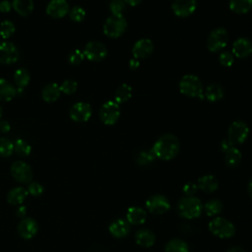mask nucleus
I'll list each match as a JSON object with an SVG mask.
<instances>
[{
	"mask_svg": "<svg viewBox=\"0 0 252 252\" xmlns=\"http://www.w3.org/2000/svg\"><path fill=\"white\" fill-rule=\"evenodd\" d=\"M109 9L112 15H122L126 9V3L124 0H111L109 3Z\"/></svg>",
	"mask_w": 252,
	"mask_h": 252,
	"instance_id": "58836bf2",
	"label": "nucleus"
},
{
	"mask_svg": "<svg viewBox=\"0 0 252 252\" xmlns=\"http://www.w3.org/2000/svg\"><path fill=\"white\" fill-rule=\"evenodd\" d=\"M17 94L16 87L9 81L0 78V100L10 101Z\"/></svg>",
	"mask_w": 252,
	"mask_h": 252,
	"instance_id": "b1692460",
	"label": "nucleus"
},
{
	"mask_svg": "<svg viewBox=\"0 0 252 252\" xmlns=\"http://www.w3.org/2000/svg\"><path fill=\"white\" fill-rule=\"evenodd\" d=\"M135 241L141 247H151L156 242L155 233L148 228H141L135 233Z\"/></svg>",
	"mask_w": 252,
	"mask_h": 252,
	"instance_id": "aec40b11",
	"label": "nucleus"
},
{
	"mask_svg": "<svg viewBox=\"0 0 252 252\" xmlns=\"http://www.w3.org/2000/svg\"><path fill=\"white\" fill-rule=\"evenodd\" d=\"M176 210L181 218L192 220L201 216L203 205L199 198L195 196H185L178 201Z\"/></svg>",
	"mask_w": 252,
	"mask_h": 252,
	"instance_id": "f03ea898",
	"label": "nucleus"
},
{
	"mask_svg": "<svg viewBox=\"0 0 252 252\" xmlns=\"http://www.w3.org/2000/svg\"><path fill=\"white\" fill-rule=\"evenodd\" d=\"M16 215L17 217L23 219V218H26V215H27V208L25 206H19L16 210Z\"/></svg>",
	"mask_w": 252,
	"mask_h": 252,
	"instance_id": "de8ad7c7",
	"label": "nucleus"
},
{
	"mask_svg": "<svg viewBox=\"0 0 252 252\" xmlns=\"http://www.w3.org/2000/svg\"><path fill=\"white\" fill-rule=\"evenodd\" d=\"M28 185L29 186H28L27 190H28L29 194H31V195H32L34 197L40 196L43 193V191H44L43 186L40 183H38V182H31Z\"/></svg>",
	"mask_w": 252,
	"mask_h": 252,
	"instance_id": "37998d69",
	"label": "nucleus"
},
{
	"mask_svg": "<svg viewBox=\"0 0 252 252\" xmlns=\"http://www.w3.org/2000/svg\"><path fill=\"white\" fill-rule=\"evenodd\" d=\"M120 116V108L115 101L104 102L99 109V118L105 125H113L117 122Z\"/></svg>",
	"mask_w": 252,
	"mask_h": 252,
	"instance_id": "6e6552de",
	"label": "nucleus"
},
{
	"mask_svg": "<svg viewBox=\"0 0 252 252\" xmlns=\"http://www.w3.org/2000/svg\"><path fill=\"white\" fill-rule=\"evenodd\" d=\"M12 3L9 2L8 0H3L0 2V12L2 13H8L12 9Z\"/></svg>",
	"mask_w": 252,
	"mask_h": 252,
	"instance_id": "a18cd8bd",
	"label": "nucleus"
},
{
	"mask_svg": "<svg viewBox=\"0 0 252 252\" xmlns=\"http://www.w3.org/2000/svg\"><path fill=\"white\" fill-rule=\"evenodd\" d=\"M154 51V44L151 39L148 38H142L135 42L132 53L134 58L136 59H144L146 57H149Z\"/></svg>",
	"mask_w": 252,
	"mask_h": 252,
	"instance_id": "f3484780",
	"label": "nucleus"
},
{
	"mask_svg": "<svg viewBox=\"0 0 252 252\" xmlns=\"http://www.w3.org/2000/svg\"><path fill=\"white\" fill-rule=\"evenodd\" d=\"M20 52L18 47L10 41H0V63L11 65L19 60Z\"/></svg>",
	"mask_w": 252,
	"mask_h": 252,
	"instance_id": "9b49d317",
	"label": "nucleus"
},
{
	"mask_svg": "<svg viewBox=\"0 0 252 252\" xmlns=\"http://www.w3.org/2000/svg\"><path fill=\"white\" fill-rule=\"evenodd\" d=\"M209 230L220 238H230L235 234V226L227 219L217 217L209 223Z\"/></svg>",
	"mask_w": 252,
	"mask_h": 252,
	"instance_id": "39448f33",
	"label": "nucleus"
},
{
	"mask_svg": "<svg viewBox=\"0 0 252 252\" xmlns=\"http://www.w3.org/2000/svg\"><path fill=\"white\" fill-rule=\"evenodd\" d=\"M84 55L87 59L94 62H98L103 60L107 55L106 46L100 41L93 40L89 41L84 48Z\"/></svg>",
	"mask_w": 252,
	"mask_h": 252,
	"instance_id": "9d476101",
	"label": "nucleus"
},
{
	"mask_svg": "<svg viewBox=\"0 0 252 252\" xmlns=\"http://www.w3.org/2000/svg\"><path fill=\"white\" fill-rule=\"evenodd\" d=\"M248 194H249V196H250L251 199H252V179L250 180V182H249V184H248Z\"/></svg>",
	"mask_w": 252,
	"mask_h": 252,
	"instance_id": "864d4df0",
	"label": "nucleus"
},
{
	"mask_svg": "<svg viewBox=\"0 0 252 252\" xmlns=\"http://www.w3.org/2000/svg\"><path fill=\"white\" fill-rule=\"evenodd\" d=\"M130 228V223L127 221V220L117 219L109 224L108 230L115 238H124L129 234Z\"/></svg>",
	"mask_w": 252,
	"mask_h": 252,
	"instance_id": "a211bd4d",
	"label": "nucleus"
},
{
	"mask_svg": "<svg viewBox=\"0 0 252 252\" xmlns=\"http://www.w3.org/2000/svg\"><path fill=\"white\" fill-rule=\"evenodd\" d=\"M14 81L18 87L17 94L22 93L23 89L26 88L31 81L30 72L25 68H20V69L16 70L15 74H14Z\"/></svg>",
	"mask_w": 252,
	"mask_h": 252,
	"instance_id": "a878e982",
	"label": "nucleus"
},
{
	"mask_svg": "<svg viewBox=\"0 0 252 252\" xmlns=\"http://www.w3.org/2000/svg\"><path fill=\"white\" fill-rule=\"evenodd\" d=\"M28 195H29V192L24 187H21V186L14 187L8 192L7 201L10 205H14V206L22 205L24 201L27 199Z\"/></svg>",
	"mask_w": 252,
	"mask_h": 252,
	"instance_id": "4be33fe9",
	"label": "nucleus"
},
{
	"mask_svg": "<svg viewBox=\"0 0 252 252\" xmlns=\"http://www.w3.org/2000/svg\"><path fill=\"white\" fill-rule=\"evenodd\" d=\"M85 59V55L84 52L81 51L80 49H75L73 51H71L68 55V61L70 64L76 66L82 63V61Z\"/></svg>",
	"mask_w": 252,
	"mask_h": 252,
	"instance_id": "a19ab883",
	"label": "nucleus"
},
{
	"mask_svg": "<svg viewBox=\"0 0 252 252\" xmlns=\"http://www.w3.org/2000/svg\"><path fill=\"white\" fill-rule=\"evenodd\" d=\"M2 113H3V110H2V107L0 106V118H1V116H2Z\"/></svg>",
	"mask_w": 252,
	"mask_h": 252,
	"instance_id": "5fc2aeb1",
	"label": "nucleus"
},
{
	"mask_svg": "<svg viewBox=\"0 0 252 252\" xmlns=\"http://www.w3.org/2000/svg\"><path fill=\"white\" fill-rule=\"evenodd\" d=\"M224 95L223 88L219 84H211L205 90V96L211 102L220 100Z\"/></svg>",
	"mask_w": 252,
	"mask_h": 252,
	"instance_id": "cd10ccee",
	"label": "nucleus"
},
{
	"mask_svg": "<svg viewBox=\"0 0 252 252\" xmlns=\"http://www.w3.org/2000/svg\"><path fill=\"white\" fill-rule=\"evenodd\" d=\"M181 94L190 97L203 98V85L201 80L195 75H185L179 82Z\"/></svg>",
	"mask_w": 252,
	"mask_h": 252,
	"instance_id": "7ed1b4c3",
	"label": "nucleus"
},
{
	"mask_svg": "<svg viewBox=\"0 0 252 252\" xmlns=\"http://www.w3.org/2000/svg\"><path fill=\"white\" fill-rule=\"evenodd\" d=\"M172 11L178 17H188L192 15L197 8V0H174Z\"/></svg>",
	"mask_w": 252,
	"mask_h": 252,
	"instance_id": "2eb2a0df",
	"label": "nucleus"
},
{
	"mask_svg": "<svg viewBox=\"0 0 252 252\" xmlns=\"http://www.w3.org/2000/svg\"><path fill=\"white\" fill-rule=\"evenodd\" d=\"M12 7L20 16L27 17L30 14H32L33 10V1L32 0H13Z\"/></svg>",
	"mask_w": 252,
	"mask_h": 252,
	"instance_id": "bb28decb",
	"label": "nucleus"
},
{
	"mask_svg": "<svg viewBox=\"0 0 252 252\" xmlns=\"http://www.w3.org/2000/svg\"><path fill=\"white\" fill-rule=\"evenodd\" d=\"M147 213L144 209L140 207H131L127 210L126 220L130 224L139 225L143 224L146 221Z\"/></svg>",
	"mask_w": 252,
	"mask_h": 252,
	"instance_id": "412c9836",
	"label": "nucleus"
},
{
	"mask_svg": "<svg viewBox=\"0 0 252 252\" xmlns=\"http://www.w3.org/2000/svg\"><path fill=\"white\" fill-rule=\"evenodd\" d=\"M77 88H78L77 82L74 81V80H71V79L65 80V81L60 85L61 93L65 94H74V93L77 91Z\"/></svg>",
	"mask_w": 252,
	"mask_h": 252,
	"instance_id": "4c0bfd02",
	"label": "nucleus"
},
{
	"mask_svg": "<svg viewBox=\"0 0 252 252\" xmlns=\"http://www.w3.org/2000/svg\"><path fill=\"white\" fill-rule=\"evenodd\" d=\"M69 11L70 7L66 0H51L46 7L47 15L53 19L63 18Z\"/></svg>",
	"mask_w": 252,
	"mask_h": 252,
	"instance_id": "dca6fc26",
	"label": "nucleus"
},
{
	"mask_svg": "<svg viewBox=\"0 0 252 252\" xmlns=\"http://www.w3.org/2000/svg\"><path fill=\"white\" fill-rule=\"evenodd\" d=\"M14 153V143L5 137H0V157L8 158Z\"/></svg>",
	"mask_w": 252,
	"mask_h": 252,
	"instance_id": "c9c22d12",
	"label": "nucleus"
},
{
	"mask_svg": "<svg viewBox=\"0 0 252 252\" xmlns=\"http://www.w3.org/2000/svg\"><path fill=\"white\" fill-rule=\"evenodd\" d=\"M240 160H241V153L237 148L231 147L226 152H224V161L228 167H231V168L236 167L240 163Z\"/></svg>",
	"mask_w": 252,
	"mask_h": 252,
	"instance_id": "c85d7f7f",
	"label": "nucleus"
},
{
	"mask_svg": "<svg viewBox=\"0 0 252 252\" xmlns=\"http://www.w3.org/2000/svg\"><path fill=\"white\" fill-rule=\"evenodd\" d=\"M197 186L198 189H201L206 193H213L218 189L219 182L213 175H204L198 179Z\"/></svg>",
	"mask_w": 252,
	"mask_h": 252,
	"instance_id": "393cba45",
	"label": "nucleus"
},
{
	"mask_svg": "<svg viewBox=\"0 0 252 252\" xmlns=\"http://www.w3.org/2000/svg\"><path fill=\"white\" fill-rule=\"evenodd\" d=\"M11 174L13 178L21 184H30L32 180V169L29 163L24 160H16L11 165Z\"/></svg>",
	"mask_w": 252,
	"mask_h": 252,
	"instance_id": "423d86ee",
	"label": "nucleus"
},
{
	"mask_svg": "<svg viewBox=\"0 0 252 252\" xmlns=\"http://www.w3.org/2000/svg\"><path fill=\"white\" fill-rule=\"evenodd\" d=\"M249 128L243 121L237 120L230 124L228 128V140L232 145L242 144L248 137Z\"/></svg>",
	"mask_w": 252,
	"mask_h": 252,
	"instance_id": "1a4fd4ad",
	"label": "nucleus"
},
{
	"mask_svg": "<svg viewBox=\"0 0 252 252\" xmlns=\"http://www.w3.org/2000/svg\"><path fill=\"white\" fill-rule=\"evenodd\" d=\"M139 65H140V62L136 58H133L129 61V66H130L131 69H137L139 67Z\"/></svg>",
	"mask_w": 252,
	"mask_h": 252,
	"instance_id": "8fccbe9b",
	"label": "nucleus"
},
{
	"mask_svg": "<svg viewBox=\"0 0 252 252\" xmlns=\"http://www.w3.org/2000/svg\"><path fill=\"white\" fill-rule=\"evenodd\" d=\"M69 16H70V19L74 22H82L86 17V11L82 7L74 6L69 11Z\"/></svg>",
	"mask_w": 252,
	"mask_h": 252,
	"instance_id": "ea45409f",
	"label": "nucleus"
},
{
	"mask_svg": "<svg viewBox=\"0 0 252 252\" xmlns=\"http://www.w3.org/2000/svg\"><path fill=\"white\" fill-rule=\"evenodd\" d=\"M229 8L236 14H245L252 8V0H230Z\"/></svg>",
	"mask_w": 252,
	"mask_h": 252,
	"instance_id": "2f4dec72",
	"label": "nucleus"
},
{
	"mask_svg": "<svg viewBox=\"0 0 252 252\" xmlns=\"http://www.w3.org/2000/svg\"><path fill=\"white\" fill-rule=\"evenodd\" d=\"M17 230L19 235L24 239H31L38 231V223L32 218H23L17 226Z\"/></svg>",
	"mask_w": 252,
	"mask_h": 252,
	"instance_id": "ddd939ff",
	"label": "nucleus"
},
{
	"mask_svg": "<svg viewBox=\"0 0 252 252\" xmlns=\"http://www.w3.org/2000/svg\"><path fill=\"white\" fill-rule=\"evenodd\" d=\"M179 140L173 134L161 135L154 144L152 151L156 158L162 160H169L176 157L179 152Z\"/></svg>",
	"mask_w": 252,
	"mask_h": 252,
	"instance_id": "f257e3e1",
	"label": "nucleus"
},
{
	"mask_svg": "<svg viewBox=\"0 0 252 252\" xmlns=\"http://www.w3.org/2000/svg\"><path fill=\"white\" fill-rule=\"evenodd\" d=\"M61 94V90L60 86L56 83H50L46 86L41 91V97L44 101L51 103L56 101Z\"/></svg>",
	"mask_w": 252,
	"mask_h": 252,
	"instance_id": "5701e85b",
	"label": "nucleus"
},
{
	"mask_svg": "<svg viewBox=\"0 0 252 252\" xmlns=\"http://www.w3.org/2000/svg\"><path fill=\"white\" fill-rule=\"evenodd\" d=\"M11 129L10 123L7 120H0V132L1 133H8Z\"/></svg>",
	"mask_w": 252,
	"mask_h": 252,
	"instance_id": "49530a36",
	"label": "nucleus"
},
{
	"mask_svg": "<svg viewBox=\"0 0 252 252\" xmlns=\"http://www.w3.org/2000/svg\"><path fill=\"white\" fill-rule=\"evenodd\" d=\"M155 158H156V156L152 150H145L140 152L137 155L136 162L141 166H145L152 163L155 160Z\"/></svg>",
	"mask_w": 252,
	"mask_h": 252,
	"instance_id": "f704fd0d",
	"label": "nucleus"
},
{
	"mask_svg": "<svg viewBox=\"0 0 252 252\" xmlns=\"http://www.w3.org/2000/svg\"><path fill=\"white\" fill-rule=\"evenodd\" d=\"M231 147H233V145L230 143V141L228 139H225V140H222L221 143H220V149L221 151L224 153L226 152L228 149H230Z\"/></svg>",
	"mask_w": 252,
	"mask_h": 252,
	"instance_id": "09e8293b",
	"label": "nucleus"
},
{
	"mask_svg": "<svg viewBox=\"0 0 252 252\" xmlns=\"http://www.w3.org/2000/svg\"><path fill=\"white\" fill-rule=\"evenodd\" d=\"M252 53V43L246 37L237 38L232 45V54L238 58H246Z\"/></svg>",
	"mask_w": 252,
	"mask_h": 252,
	"instance_id": "6ab92c4d",
	"label": "nucleus"
},
{
	"mask_svg": "<svg viewBox=\"0 0 252 252\" xmlns=\"http://www.w3.org/2000/svg\"><path fill=\"white\" fill-rule=\"evenodd\" d=\"M197 190H198V186H197V184H195L193 182L186 183L183 186V193L185 196H194V194L197 192Z\"/></svg>",
	"mask_w": 252,
	"mask_h": 252,
	"instance_id": "c03bdc74",
	"label": "nucleus"
},
{
	"mask_svg": "<svg viewBox=\"0 0 252 252\" xmlns=\"http://www.w3.org/2000/svg\"><path fill=\"white\" fill-rule=\"evenodd\" d=\"M147 210L155 215H162L170 209L168 199L163 195H153L146 202Z\"/></svg>",
	"mask_w": 252,
	"mask_h": 252,
	"instance_id": "f8f14e48",
	"label": "nucleus"
},
{
	"mask_svg": "<svg viewBox=\"0 0 252 252\" xmlns=\"http://www.w3.org/2000/svg\"><path fill=\"white\" fill-rule=\"evenodd\" d=\"M132 96V88L127 84L120 85L114 94L115 102L117 103H124L129 100Z\"/></svg>",
	"mask_w": 252,
	"mask_h": 252,
	"instance_id": "7c9ffc66",
	"label": "nucleus"
},
{
	"mask_svg": "<svg viewBox=\"0 0 252 252\" xmlns=\"http://www.w3.org/2000/svg\"><path fill=\"white\" fill-rule=\"evenodd\" d=\"M14 152H16L19 157L27 158L32 153V147L26 140L17 139L14 142Z\"/></svg>",
	"mask_w": 252,
	"mask_h": 252,
	"instance_id": "72a5a7b5",
	"label": "nucleus"
},
{
	"mask_svg": "<svg viewBox=\"0 0 252 252\" xmlns=\"http://www.w3.org/2000/svg\"><path fill=\"white\" fill-rule=\"evenodd\" d=\"M91 116L92 107L87 102H76L70 109V117L75 122H86L90 119Z\"/></svg>",
	"mask_w": 252,
	"mask_h": 252,
	"instance_id": "4468645a",
	"label": "nucleus"
},
{
	"mask_svg": "<svg viewBox=\"0 0 252 252\" xmlns=\"http://www.w3.org/2000/svg\"><path fill=\"white\" fill-rule=\"evenodd\" d=\"M127 22L123 15H111L103 24V32L110 38H117L124 33Z\"/></svg>",
	"mask_w": 252,
	"mask_h": 252,
	"instance_id": "20e7f679",
	"label": "nucleus"
},
{
	"mask_svg": "<svg viewBox=\"0 0 252 252\" xmlns=\"http://www.w3.org/2000/svg\"><path fill=\"white\" fill-rule=\"evenodd\" d=\"M142 0H124V2L130 6H137L141 3Z\"/></svg>",
	"mask_w": 252,
	"mask_h": 252,
	"instance_id": "3c124183",
	"label": "nucleus"
},
{
	"mask_svg": "<svg viewBox=\"0 0 252 252\" xmlns=\"http://www.w3.org/2000/svg\"><path fill=\"white\" fill-rule=\"evenodd\" d=\"M164 252H189V246L183 239L172 238L166 243Z\"/></svg>",
	"mask_w": 252,
	"mask_h": 252,
	"instance_id": "c756f323",
	"label": "nucleus"
},
{
	"mask_svg": "<svg viewBox=\"0 0 252 252\" xmlns=\"http://www.w3.org/2000/svg\"><path fill=\"white\" fill-rule=\"evenodd\" d=\"M226 252H245L241 247H238V246H235V247H232L230 249H228Z\"/></svg>",
	"mask_w": 252,
	"mask_h": 252,
	"instance_id": "603ef678",
	"label": "nucleus"
},
{
	"mask_svg": "<svg viewBox=\"0 0 252 252\" xmlns=\"http://www.w3.org/2000/svg\"><path fill=\"white\" fill-rule=\"evenodd\" d=\"M228 41V32L224 28H217L213 30L207 40V47L212 52H217L224 48Z\"/></svg>",
	"mask_w": 252,
	"mask_h": 252,
	"instance_id": "0eeeda50",
	"label": "nucleus"
},
{
	"mask_svg": "<svg viewBox=\"0 0 252 252\" xmlns=\"http://www.w3.org/2000/svg\"><path fill=\"white\" fill-rule=\"evenodd\" d=\"M15 25L11 21H3L0 24V35L3 39H8L15 32Z\"/></svg>",
	"mask_w": 252,
	"mask_h": 252,
	"instance_id": "e433bc0d",
	"label": "nucleus"
},
{
	"mask_svg": "<svg viewBox=\"0 0 252 252\" xmlns=\"http://www.w3.org/2000/svg\"><path fill=\"white\" fill-rule=\"evenodd\" d=\"M219 61L220 63L224 66V67H229L233 64V61H234V55L232 54V52L230 51H227V50H224L222 51L220 56H219Z\"/></svg>",
	"mask_w": 252,
	"mask_h": 252,
	"instance_id": "79ce46f5",
	"label": "nucleus"
},
{
	"mask_svg": "<svg viewBox=\"0 0 252 252\" xmlns=\"http://www.w3.org/2000/svg\"><path fill=\"white\" fill-rule=\"evenodd\" d=\"M222 209H223V205L218 199H212V200L208 201L204 206L205 213L209 217H214V216L220 215L222 212Z\"/></svg>",
	"mask_w": 252,
	"mask_h": 252,
	"instance_id": "473e14b6",
	"label": "nucleus"
}]
</instances>
